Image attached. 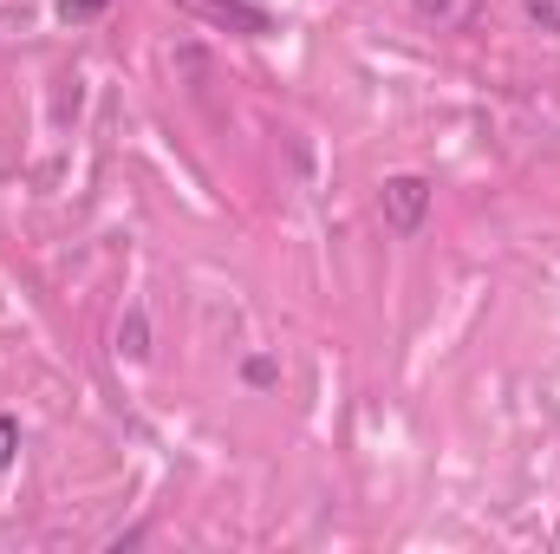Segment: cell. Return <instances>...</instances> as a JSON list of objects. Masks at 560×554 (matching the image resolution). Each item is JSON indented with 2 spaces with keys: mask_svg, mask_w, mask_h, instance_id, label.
<instances>
[{
  "mask_svg": "<svg viewBox=\"0 0 560 554\" xmlns=\"http://www.w3.org/2000/svg\"><path fill=\"white\" fill-rule=\"evenodd\" d=\"M248 385H275V359H248Z\"/></svg>",
  "mask_w": 560,
  "mask_h": 554,
  "instance_id": "cell-6",
  "label": "cell"
},
{
  "mask_svg": "<svg viewBox=\"0 0 560 554\" xmlns=\"http://www.w3.org/2000/svg\"><path fill=\"white\" fill-rule=\"evenodd\" d=\"M13 457H20V424H13V417L0 412V470H7Z\"/></svg>",
  "mask_w": 560,
  "mask_h": 554,
  "instance_id": "cell-5",
  "label": "cell"
},
{
  "mask_svg": "<svg viewBox=\"0 0 560 554\" xmlns=\"http://www.w3.org/2000/svg\"><path fill=\"white\" fill-rule=\"evenodd\" d=\"M183 7L202 13V20H215V26H229V33H242V39H261L268 33V13L255 0H183Z\"/></svg>",
  "mask_w": 560,
  "mask_h": 554,
  "instance_id": "cell-2",
  "label": "cell"
},
{
  "mask_svg": "<svg viewBox=\"0 0 560 554\" xmlns=\"http://www.w3.org/2000/svg\"><path fill=\"white\" fill-rule=\"evenodd\" d=\"M430 183L423 176H385V189H378V216H385V229L392 235H418L423 216H430Z\"/></svg>",
  "mask_w": 560,
  "mask_h": 554,
  "instance_id": "cell-1",
  "label": "cell"
},
{
  "mask_svg": "<svg viewBox=\"0 0 560 554\" xmlns=\"http://www.w3.org/2000/svg\"><path fill=\"white\" fill-rule=\"evenodd\" d=\"M522 13H528L541 33H560V0H522Z\"/></svg>",
  "mask_w": 560,
  "mask_h": 554,
  "instance_id": "cell-3",
  "label": "cell"
},
{
  "mask_svg": "<svg viewBox=\"0 0 560 554\" xmlns=\"http://www.w3.org/2000/svg\"><path fill=\"white\" fill-rule=\"evenodd\" d=\"M112 0H59V20H98Z\"/></svg>",
  "mask_w": 560,
  "mask_h": 554,
  "instance_id": "cell-4",
  "label": "cell"
},
{
  "mask_svg": "<svg viewBox=\"0 0 560 554\" xmlns=\"http://www.w3.org/2000/svg\"><path fill=\"white\" fill-rule=\"evenodd\" d=\"M418 13L423 20H436V13H450V0H418Z\"/></svg>",
  "mask_w": 560,
  "mask_h": 554,
  "instance_id": "cell-7",
  "label": "cell"
}]
</instances>
